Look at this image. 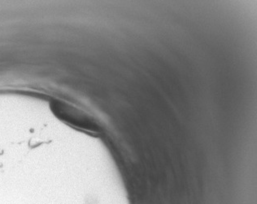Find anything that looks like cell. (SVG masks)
<instances>
[{"label":"cell","instance_id":"6da1fadb","mask_svg":"<svg viewBox=\"0 0 257 204\" xmlns=\"http://www.w3.org/2000/svg\"><path fill=\"white\" fill-rule=\"evenodd\" d=\"M50 106L56 117L71 125L87 128L90 122L92 124L90 118L84 111L68 102L55 99L51 102Z\"/></svg>","mask_w":257,"mask_h":204}]
</instances>
